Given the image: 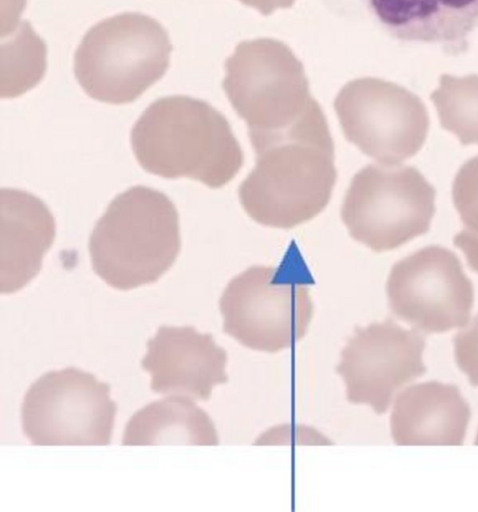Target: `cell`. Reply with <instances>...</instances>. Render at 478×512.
<instances>
[{"instance_id": "18", "label": "cell", "mask_w": 478, "mask_h": 512, "mask_svg": "<svg viewBox=\"0 0 478 512\" xmlns=\"http://www.w3.org/2000/svg\"><path fill=\"white\" fill-rule=\"evenodd\" d=\"M452 199L463 224L453 237L469 268L478 273V155L459 168L452 185Z\"/></svg>"}, {"instance_id": "9", "label": "cell", "mask_w": 478, "mask_h": 512, "mask_svg": "<svg viewBox=\"0 0 478 512\" xmlns=\"http://www.w3.org/2000/svg\"><path fill=\"white\" fill-rule=\"evenodd\" d=\"M391 312L424 333L464 327L474 303V288L458 256L429 245L391 268L386 283Z\"/></svg>"}, {"instance_id": "17", "label": "cell", "mask_w": 478, "mask_h": 512, "mask_svg": "<svg viewBox=\"0 0 478 512\" xmlns=\"http://www.w3.org/2000/svg\"><path fill=\"white\" fill-rule=\"evenodd\" d=\"M1 36V97L14 98L43 78L47 47L27 20Z\"/></svg>"}, {"instance_id": "20", "label": "cell", "mask_w": 478, "mask_h": 512, "mask_svg": "<svg viewBox=\"0 0 478 512\" xmlns=\"http://www.w3.org/2000/svg\"><path fill=\"white\" fill-rule=\"evenodd\" d=\"M456 363L472 386L478 387V314L454 339Z\"/></svg>"}, {"instance_id": "15", "label": "cell", "mask_w": 478, "mask_h": 512, "mask_svg": "<svg viewBox=\"0 0 478 512\" xmlns=\"http://www.w3.org/2000/svg\"><path fill=\"white\" fill-rule=\"evenodd\" d=\"M55 237L54 218L36 196L1 189V292L13 293L40 271Z\"/></svg>"}, {"instance_id": "10", "label": "cell", "mask_w": 478, "mask_h": 512, "mask_svg": "<svg viewBox=\"0 0 478 512\" xmlns=\"http://www.w3.org/2000/svg\"><path fill=\"white\" fill-rule=\"evenodd\" d=\"M424 348L421 334L391 319L356 327L336 366L348 401L385 413L398 391L427 371L422 360Z\"/></svg>"}, {"instance_id": "1", "label": "cell", "mask_w": 478, "mask_h": 512, "mask_svg": "<svg viewBox=\"0 0 478 512\" xmlns=\"http://www.w3.org/2000/svg\"><path fill=\"white\" fill-rule=\"evenodd\" d=\"M248 134L256 163L238 189L245 212L257 223L283 229L317 216L337 178L334 144L319 104L282 131Z\"/></svg>"}, {"instance_id": "21", "label": "cell", "mask_w": 478, "mask_h": 512, "mask_svg": "<svg viewBox=\"0 0 478 512\" xmlns=\"http://www.w3.org/2000/svg\"><path fill=\"white\" fill-rule=\"evenodd\" d=\"M26 0H1V34L13 30L19 23Z\"/></svg>"}, {"instance_id": "2", "label": "cell", "mask_w": 478, "mask_h": 512, "mask_svg": "<svg viewBox=\"0 0 478 512\" xmlns=\"http://www.w3.org/2000/svg\"><path fill=\"white\" fill-rule=\"evenodd\" d=\"M131 145L147 172L187 177L211 188L230 182L244 160L224 115L205 101L182 95L150 104L132 128Z\"/></svg>"}, {"instance_id": "19", "label": "cell", "mask_w": 478, "mask_h": 512, "mask_svg": "<svg viewBox=\"0 0 478 512\" xmlns=\"http://www.w3.org/2000/svg\"><path fill=\"white\" fill-rule=\"evenodd\" d=\"M442 129L454 134L461 145H478V85H447L431 96Z\"/></svg>"}, {"instance_id": "3", "label": "cell", "mask_w": 478, "mask_h": 512, "mask_svg": "<svg viewBox=\"0 0 478 512\" xmlns=\"http://www.w3.org/2000/svg\"><path fill=\"white\" fill-rule=\"evenodd\" d=\"M180 248L179 216L173 202L145 186L116 196L89 240L94 271L119 290L156 282L172 266Z\"/></svg>"}, {"instance_id": "4", "label": "cell", "mask_w": 478, "mask_h": 512, "mask_svg": "<svg viewBox=\"0 0 478 512\" xmlns=\"http://www.w3.org/2000/svg\"><path fill=\"white\" fill-rule=\"evenodd\" d=\"M172 49L167 31L154 18L117 14L86 32L74 56L75 77L95 100L130 103L162 78Z\"/></svg>"}, {"instance_id": "5", "label": "cell", "mask_w": 478, "mask_h": 512, "mask_svg": "<svg viewBox=\"0 0 478 512\" xmlns=\"http://www.w3.org/2000/svg\"><path fill=\"white\" fill-rule=\"evenodd\" d=\"M304 268L252 266L224 289L219 308L223 331L241 345L275 353L301 340L314 313Z\"/></svg>"}, {"instance_id": "11", "label": "cell", "mask_w": 478, "mask_h": 512, "mask_svg": "<svg viewBox=\"0 0 478 512\" xmlns=\"http://www.w3.org/2000/svg\"><path fill=\"white\" fill-rule=\"evenodd\" d=\"M146 346L141 365L151 374L155 393L207 401L215 385L228 381L227 352L210 333L161 325Z\"/></svg>"}, {"instance_id": "16", "label": "cell", "mask_w": 478, "mask_h": 512, "mask_svg": "<svg viewBox=\"0 0 478 512\" xmlns=\"http://www.w3.org/2000/svg\"><path fill=\"white\" fill-rule=\"evenodd\" d=\"M216 446L219 438L209 415L190 398L172 395L138 410L127 422L122 445Z\"/></svg>"}, {"instance_id": "22", "label": "cell", "mask_w": 478, "mask_h": 512, "mask_svg": "<svg viewBox=\"0 0 478 512\" xmlns=\"http://www.w3.org/2000/svg\"><path fill=\"white\" fill-rule=\"evenodd\" d=\"M475 445H478V433H477V436L475 438V442H474Z\"/></svg>"}, {"instance_id": "13", "label": "cell", "mask_w": 478, "mask_h": 512, "mask_svg": "<svg viewBox=\"0 0 478 512\" xmlns=\"http://www.w3.org/2000/svg\"><path fill=\"white\" fill-rule=\"evenodd\" d=\"M393 38L464 54L478 28V0H361Z\"/></svg>"}, {"instance_id": "8", "label": "cell", "mask_w": 478, "mask_h": 512, "mask_svg": "<svg viewBox=\"0 0 478 512\" xmlns=\"http://www.w3.org/2000/svg\"><path fill=\"white\" fill-rule=\"evenodd\" d=\"M346 139L384 165H398L422 148L429 115L406 89L378 79L346 84L334 101Z\"/></svg>"}, {"instance_id": "6", "label": "cell", "mask_w": 478, "mask_h": 512, "mask_svg": "<svg viewBox=\"0 0 478 512\" xmlns=\"http://www.w3.org/2000/svg\"><path fill=\"white\" fill-rule=\"evenodd\" d=\"M436 190L413 166L369 164L345 194L341 218L375 252L396 249L430 229Z\"/></svg>"}, {"instance_id": "7", "label": "cell", "mask_w": 478, "mask_h": 512, "mask_svg": "<svg viewBox=\"0 0 478 512\" xmlns=\"http://www.w3.org/2000/svg\"><path fill=\"white\" fill-rule=\"evenodd\" d=\"M110 386L67 367L40 376L21 406L23 432L33 445H109L116 415Z\"/></svg>"}, {"instance_id": "14", "label": "cell", "mask_w": 478, "mask_h": 512, "mask_svg": "<svg viewBox=\"0 0 478 512\" xmlns=\"http://www.w3.org/2000/svg\"><path fill=\"white\" fill-rule=\"evenodd\" d=\"M471 411L457 386L428 381L406 388L396 398L390 428L400 446H460Z\"/></svg>"}, {"instance_id": "12", "label": "cell", "mask_w": 478, "mask_h": 512, "mask_svg": "<svg viewBox=\"0 0 478 512\" xmlns=\"http://www.w3.org/2000/svg\"><path fill=\"white\" fill-rule=\"evenodd\" d=\"M223 88L248 133L278 132L299 121L315 104L302 68L248 71L230 57Z\"/></svg>"}]
</instances>
